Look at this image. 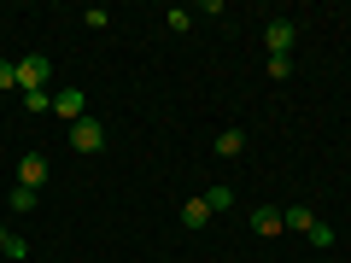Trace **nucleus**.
Instances as JSON below:
<instances>
[{"instance_id": "obj_4", "label": "nucleus", "mask_w": 351, "mask_h": 263, "mask_svg": "<svg viewBox=\"0 0 351 263\" xmlns=\"http://www.w3.org/2000/svg\"><path fill=\"white\" fill-rule=\"evenodd\" d=\"M53 112H59L64 123H82V117H88V100H82V88H59V94H53Z\"/></svg>"}, {"instance_id": "obj_10", "label": "nucleus", "mask_w": 351, "mask_h": 263, "mask_svg": "<svg viewBox=\"0 0 351 263\" xmlns=\"http://www.w3.org/2000/svg\"><path fill=\"white\" fill-rule=\"evenodd\" d=\"M199 199L211 205V216H217V211H228V205H234V193H228V181H217V188H205Z\"/></svg>"}, {"instance_id": "obj_17", "label": "nucleus", "mask_w": 351, "mask_h": 263, "mask_svg": "<svg viewBox=\"0 0 351 263\" xmlns=\"http://www.w3.org/2000/svg\"><path fill=\"white\" fill-rule=\"evenodd\" d=\"M24 105H29V112H53V94H47V88H41V94H24Z\"/></svg>"}, {"instance_id": "obj_15", "label": "nucleus", "mask_w": 351, "mask_h": 263, "mask_svg": "<svg viewBox=\"0 0 351 263\" xmlns=\"http://www.w3.org/2000/svg\"><path fill=\"white\" fill-rule=\"evenodd\" d=\"M82 24H88V29H106V24H112V12H106V6H88Z\"/></svg>"}, {"instance_id": "obj_7", "label": "nucleus", "mask_w": 351, "mask_h": 263, "mask_svg": "<svg viewBox=\"0 0 351 263\" xmlns=\"http://www.w3.org/2000/svg\"><path fill=\"white\" fill-rule=\"evenodd\" d=\"M281 223H287L293 234H304V240H311V228H316V211H311V205H287V211H281Z\"/></svg>"}, {"instance_id": "obj_12", "label": "nucleus", "mask_w": 351, "mask_h": 263, "mask_svg": "<svg viewBox=\"0 0 351 263\" xmlns=\"http://www.w3.org/2000/svg\"><path fill=\"white\" fill-rule=\"evenodd\" d=\"M164 24H170V36H182V29L193 24V12H188V6H170V12H164Z\"/></svg>"}, {"instance_id": "obj_18", "label": "nucleus", "mask_w": 351, "mask_h": 263, "mask_svg": "<svg viewBox=\"0 0 351 263\" xmlns=\"http://www.w3.org/2000/svg\"><path fill=\"white\" fill-rule=\"evenodd\" d=\"M293 76V59H269V82H287Z\"/></svg>"}, {"instance_id": "obj_16", "label": "nucleus", "mask_w": 351, "mask_h": 263, "mask_svg": "<svg viewBox=\"0 0 351 263\" xmlns=\"http://www.w3.org/2000/svg\"><path fill=\"white\" fill-rule=\"evenodd\" d=\"M311 246H316V251H328V246H334V228L316 223V228H311Z\"/></svg>"}, {"instance_id": "obj_3", "label": "nucleus", "mask_w": 351, "mask_h": 263, "mask_svg": "<svg viewBox=\"0 0 351 263\" xmlns=\"http://www.w3.org/2000/svg\"><path fill=\"white\" fill-rule=\"evenodd\" d=\"M263 41H269V59H293V41H299V24H293V18H269Z\"/></svg>"}, {"instance_id": "obj_9", "label": "nucleus", "mask_w": 351, "mask_h": 263, "mask_svg": "<svg viewBox=\"0 0 351 263\" xmlns=\"http://www.w3.org/2000/svg\"><path fill=\"white\" fill-rule=\"evenodd\" d=\"M246 152V129H223L217 135V158H240Z\"/></svg>"}, {"instance_id": "obj_6", "label": "nucleus", "mask_w": 351, "mask_h": 263, "mask_svg": "<svg viewBox=\"0 0 351 263\" xmlns=\"http://www.w3.org/2000/svg\"><path fill=\"white\" fill-rule=\"evenodd\" d=\"M41 181H47V158H41V152H29V158L18 164V188H41Z\"/></svg>"}, {"instance_id": "obj_14", "label": "nucleus", "mask_w": 351, "mask_h": 263, "mask_svg": "<svg viewBox=\"0 0 351 263\" xmlns=\"http://www.w3.org/2000/svg\"><path fill=\"white\" fill-rule=\"evenodd\" d=\"M6 211H36V188H12V199H6Z\"/></svg>"}, {"instance_id": "obj_19", "label": "nucleus", "mask_w": 351, "mask_h": 263, "mask_svg": "<svg viewBox=\"0 0 351 263\" xmlns=\"http://www.w3.org/2000/svg\"><path fill=\"white\" fill-rule=\"evenodd\" d=\"M0 246H6V223H0Z\"/></svg>"}, {"instance_id": "obj_8", "label": "nucleus", "mask_w": 351, "mask_h": 263, "mask_svg": "<svg viewBox=\"0 0 351 263\" xmlns=\"http://www.w3.org/2000/svg\"><path fill=\"white\" fill-rule=\"evenodd\" d=\"M205 223H211V205H205V199H188V205H182V228H188V234H199Z\"/></svg>"}, {"instance_id": "obj_5", "label": "nucleus", "mask_w": 351, "mask_h": 263, "mask_svg": "<svg viewBox=\"0 0 351 263\" xmlns=\"http://www.w3.org/2000/svg\"><path fill=\"white\" fill-rule=\"evenodd\" d=\"M281 228H287V223H281V211H276V205H258V211H252V234H263V240H276Z\"/></svg>"}, {"instance_id": "obj_11", "label": "nucleus", "mask_w": 351, "mask_h": 263, "mask_svg": "<svg viewBox=\"0 0 351 263\" xmlns=\"http://www.w3.org/2000/svg\"><path fill=\"white\" fill-rule=\"evenodd\" d=\"M0 258L24 263V258H29V240H24V234H6V246H0Z\"/></svg>"}, {"instance_id": "obj_13", "label": "nucleus", "mask_w": 351, "mask_h": 263, "mask_svg": "<svg viewBox=\"0 0 351 263\" xmlns=\"http://www.w3.org/2000/svg\"><path fill=\"white\" fill-rule=\"evenodd\" d=\"M0 94H18V59H0Z\"/></svg>"}, {"instance_id": "obj_1", "label": "nucleus", "mask_w": 351, "mask_h": 263, "mask_svg": "<svg viewBox=\"0 0 351 263\" xmlns=\"http://www.w3.org/2000/svg\"><path fill=\"white\" fill-rule=\"evenodd\" d=\"M100 147H106V123H100V117H82V123H71V152H76V158H94Z\"/></svg>"}, {"instance_id": "obj_2", "label": "nucleus", "mask_w": 351, "mask_h": 263, "mask_svg": "<svg viewBox=\"0 0 351 263\" xmlns=\"http://www.w3.org/2000/svg\"><path fill=\"white\" fill-rule=\"evenodd\" d=\"M47 82H53V64L41 59V53H29V59H18V94H41Z\"/></svg>"}]
</instances>
